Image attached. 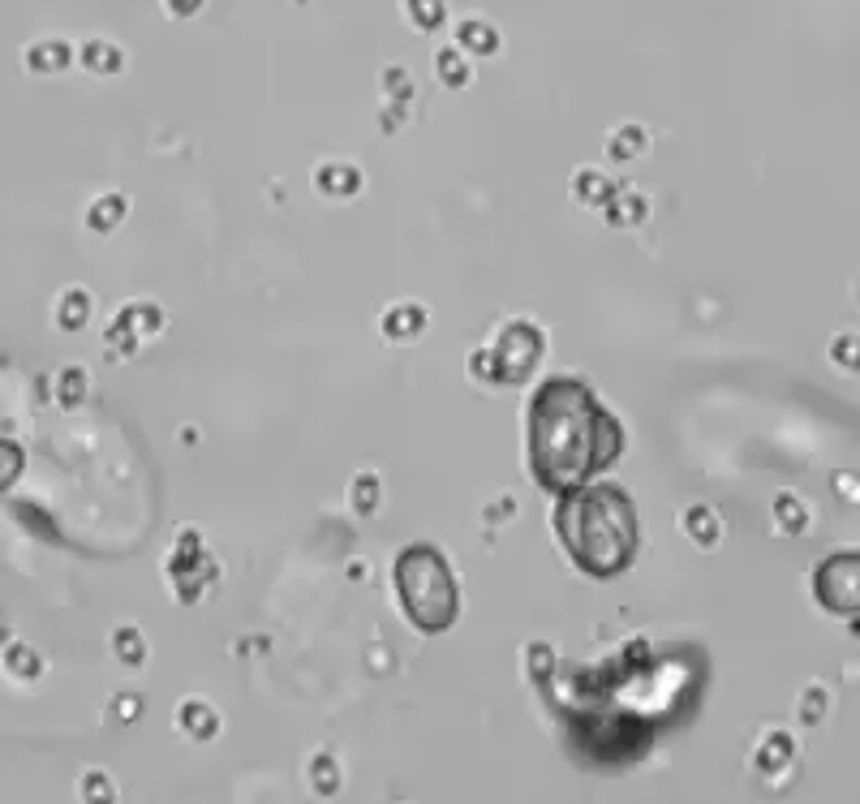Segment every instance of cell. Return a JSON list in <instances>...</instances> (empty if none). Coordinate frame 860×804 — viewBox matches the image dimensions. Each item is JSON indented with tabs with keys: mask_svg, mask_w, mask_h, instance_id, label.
I'll return each instance as SVG.
<instances>
[{
	"mask_svg": "<svg viewBox=\"0 0 860 804\" xmlns=\"http://www.w3.org/2000/svg\"><path fill=\"white\" fill-rule=\"evenodd\" d=\"M620 456V426L590 387L551 379L529 405V469L555 495L581 491Z\"/></svg>",
	"mask_w": 860,
	"mask_h": 804,
	"instance_id": "1",
	"label": "cell"
},
{
	"mask_svg": "<svg viewBox=\"0 0 860 804\" xmlns=\"http://www.w3.org/2000/svg\"><path fill=\"white\" fill-rule=\"evenodd\" d=\"M555 529L564 538L572 564L590 577H615L633 564L641 529L637 512L615 486H581L568 491L555 512Z\"/></svg>",
	"mask_w": 860,
	"mask_h": 804,
	"instance_id": "2",
	"label": "cell"
},
{
	"mask_svg": "<svg viewBox=\"0 0 860 804\" xmlns=\"http://www.w3.org/2000/svg\"><path fill=\"white\" fill-rule=\"evenodd\" d=\"M396 594H400L405 615L422 633H443L456 620V611H461L452 568L430 547H409L396 559Z\"/></svg>",
	"mask_w": 860,
	"mask_h": 804,
	"instance_id": "3",
	"label": "cell"
}]
</instances>
